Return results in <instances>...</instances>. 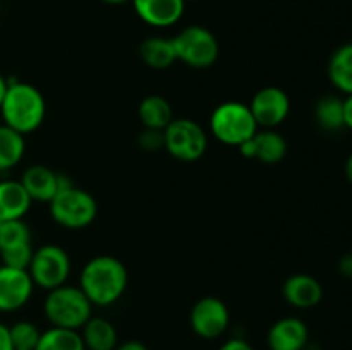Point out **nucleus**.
Listing matches in <instances>:
<instances>
[{
  "instance_id": "f257e3e1",
  "label": "nucleus",
  "mask_w": 352,
  "mask_h": 350,
  "mask_svg": "<svg viewBox=\"0 0 352 350\" xmlns=\"http://www.w3.org/2000/svg\"><path fill=\"white\" fill-rule=\"evenodd\" d=\"M127 281L129 275L122 261L113 256H96L82 266L79 288L93 305L107 307L122 297Z\"/></svg>"
},
{
  "instance_id": "f03ea898",
  "label": "nucleus",
  "mask_w": 352,
  "mask_h": 350,
  "mask_svg": "<svg viewBox=\"0 0 352 350\" xmlns=\"http://www.w3.org/2000/svg\"><path fill=\"white\" fill-rule=\"evenodd\" d=\"M0 115L7 127L26 136L43 124L47 103L36 86L23 81H7Z\"/></svg>"
},
{
  "instance_id": "7ed1b4c3",
  "label": "nucleus",
  "mask_w": 352,
  "mask_h": 350,
  "mask_svg": "<svg viewBox=\"0 0 352 350\" xmlns=\"http://www.w3.org/2000/svg\"><path fill=\"white\" fill-rule=\"evenodd\" d=\"M43 312L52 326L79 331L93 316V304L81 288L64 283L54 290H48L43 302Z\"/></svg>"
},
{
  "instance_id": "20e7f679",
  "label": "nucleus",
  "mask_w": 352,
  "mask_h": 350,
  "mask_svg": "<svg viewBox=\"0 0 352 350\" xmlns=\"http://www.w3.org/2000/svg\"><path fill=\"white\" fill-rule=\"evenodd\" d=\"M210 130L222 144L239 148L258 132V124L250 105L243 102H226L212 112Z\"/></svg>"
},
{
  "instance_id": "39448f33",
  "label": "nucleus",
  "mask_w": 352,
  "mask_h": 350,
  "mask_svg": "<svg viewBox=\"0 0 352 350\" xmlns=\"http://www.w3.org/2000/svg\"><path fill=\"white\" fill-rule=\"evenodd\" d=\"M50 215L64 229L79 230L91 225L98 215V202L85 189L69 184L55 194L50 202Z\"/></svg>"
},
{
  "instance_id": "423d86ee",
  "label": "nucleus",
  "mask_w": 352,
  "mask_h": 350,
  "mask_svg": "<svg viewBox=\"0 0 352 350\" xmlns=\"http://www.w3.org/2000/svg\"><path fill=\"white\" fill-rule=\"evenodd\" d=\"M177 60L192 69H208L217 62L220 45L215 34L205 26L192 24L172 38Z\"/></svg>"
},
{
  "instance_id": "0eeeda50",
  "label": "nucleus",
  "mask_w": 352,
  "mask_h": 350,
  "mask_svg": "<svg viewBox=\"0 0 352 350\" xmlns=\"http://www.w3.org/2000/svg\"><path fill=\"white\" fill-rule=\"evenodd\" d=\"M164 148L179 161L199 160L208 148V134L196 120L174 119L164 130Z\"/></svg>"
},
{
  "instance_id": "6e6552de",
  "label": "nucleus",
  "mask_w": 352,
  "mask_h": 350,
  "mask_svg": "<svg viewBox=\"0 0 352 350\" xmlns=\"http://www.w3.org/2000/svg\"><path fill=\"white\" fill-rule=\"evenodd\" d=\"M72 264L67 250L57 244H45L34 249L31 263L28 266L31 280L43 290H54L67 283Z\"/></svg>"
},
{
  "instance_id": "1a4fd4ad",
  "label": "nucleus",
  "mask_w": 352,
  "mask_h": 350,
  "mask_svg": "<svg viewBox=\"0 0 352 350\" xmlns=\"http://www.w3.org/2000/svg\"><path fill=\"white\" fill-rule=\"evenodd\" d=\"M189 325L199 338H220L230 325L229 307L219 297H213V295L201 297L189 312Z\"/></svg>"
},
{
  "instance_id": "9d476101",
  "label": "nucleus",
  "mask_w": 352,
  "mask_h": 350,
  "mask_svg": "<svg viewBox=\"0 0 352 350\" xmlns=\"http://www.w3.org/2000/svg\"><path fill=\"white\" fill-rule=\"evenodd\" d=\"M250 110L256 120L258 127L275 129L280 126L291 112V98L287 93L277 86H267L254 93L250 103Z\"/></svg>"
},
{
  "instance_id": "9b49d317",
  "label": "nucleus",
  "mask_w": 352,
  "mask_h": 350,
  "mask_svg": "<svg viewBox=\"0 0 352 350\" xmlns=\"http://www.w3.org/2000/svg\"><path fill=\"white\" fill-rule=\"evenodd\" d=\"M34 283L28 270L0 264V312H14L30 302Z\"/></svg>"
},
{
  "instance_id": "f8f14e48",
  "label": "nucleus",
  "mask_w": 352,
  "mask_h": 350,
  "mask_svg": "<svg viewBox=\"0 0 352 350\" xmlns=\"http://www.w3.org/2000/svg\"><path fill=\"white\" fill-rule=\"evenodd\" d=\"M23 187L26 189L31 201L50 202L58 191L65 185L72 184L67 177L57 174L45 165H31L24 170L23 177L19 178Z\"/></svg>"
},
{
  "instance_id": "ddd939ff",
  "label": "nucleus",
  "mask_w": 352,
  "mask_h": 350,
  "mask_svg": "<svg viewBox=\"0 0 352 350\" xmlns=\"http://www.w3.org/2000/svg\"><path fill=\"white\" fill-rule=\"evenodd\" d=\"M309 342V329L302 319L289 316L275 321L267 335L270 350H305Z\"/></svg>"
},
{
  "instance_id": "4468645a",
  "label": "nucleus",
  "mask_w": 352,
  "mask_h": 350,
  "mask_svg": "<svg viewBox=\"0 0 352 350\" xmlns=\"http://www.w3.org/2000/svg\"><path fill=\"white\" fill-rule=\"evenodd\" d=\"M285 302L296 309H311L323 299V287L315 277L308 273L291 275L282 285Z\"/></svg>"
},
{
  "instance_id": "2eb2a0df",
  "label": "nucleus",
  "mask_w": 352,
  "mask_h": 350,
  "mask_svg": "<svg viewBox=\"0 0 352 350\" xmlns=\"http://www.w3.org/2000/svg\"><path fill=\"white\" fill-rule=\"evenodd\" d=\"M138 17L153 27H168L184 14V0H131Z\"/></svg>"
},
{
  "instance_id": "dca6fc26",
  "label": "nucleus",
  "mask_w": 352,
  "mask_h": 350,
  "mask_svg": "<svg viewBox=\"0 0 352 350\" xmlns=\"http://www.w3.org/2000/svg\"><path fill=\"white\" fill-rule=\"evenodd\" d=\"M31 205L33 201L19 180H0V222L23 220Z\"/></svg>"
},
{
  "instance_id": "f3484780",
  "label": "nucleus",
  "mask_w": 352,
  "mask_h": 350,
  "mask_svg": "<svg viewBox=\"0 0 352 350\" xmlns=\"http://www.w3.org/2000/svg\"><path fill=\"white\" fill-rule=\"evenodd\" d=\"M79 333L86 350H116L119 345L116 326L105 318L91 316Z\"/></svg>"
},
{
  "instance_id": "a211bd4d",
  "label": "nucleus",
  "mask_w": 352,
  "mask_h": 350,
  "mask_svg": "<svg viewBox=\"0 0 352 350\" xmlns=\"http://www.w3.org/2000/svg\"><path fill=\"white\" fill-rule=\"evenodd\" d=\"M140 57L148 67L155 69V71H164L177 62L172 38L162 36H151L141 41Z\"/></svg>"
},
{
  "instance_id": "6ab92c4d",
  "label": "nucleus",
  "mask_w": 352,
  "mask_h": 350,
  "mask_svg": "<svg viewBox=\"0 0 352 350\" xmlns=\"http://www.w3.org/2000/svg\"><path fill=\"white\" fill-rule=\"evenodd\" d=\"M138 115H140L144 129L155 130H165L168 124L174 120L172 105L167 98L160 95H150L143 98V102L140 103V108H138Z\"/></svg>"
},
{
  "instance_id": "aec40b11",
  "label": "nucleus",
  "mask_w": 352,
  "mask_h": 350,
  "mask_svg": "<svg viewBox=\"0 0 352 350\" xmlns=\"http://www.w3.org/2000/svg\"><path fill=\"white\" fill-rule=\"evenodd\" d=\"M329 79L340 93L352 95V43L337 48L329 60Z\"/></svg>"
},
{
  "instance_id": "412c9836",
  "label": "nucleus",
  "mask_w": 352,
  "mask_h": 350,
  "mask_svg": "<svg viewBox=\"0 0 352 350\" xmlns=\"http://www.w3.org/2000/svg\"><path fill=\"white\" fill-rule=\"evenodd\" d=\"M253 139L254 146H256V156H254V160H260L261 163H280L285 158V154H287V141L277 130H258Z\"/></svg>"
},
{
  "instance_id": "4be33fe9",
  "label": "nucleus",
  "mask_w": 352,
  "mask_h": 350,
  "mask_svg": "<svg viewBox=\"0 0 352 350\" xmlns=\"http://www.w3.org/2000/svg\"><path fill=\"white\" fill-rule=\"evenodd\" d=\"M24 151H26V141L23 134L2 124L0 126V174L16 167L23 160Z\"/></svg>"
},
{
  "instance_id": "5701e85b",
  "label": "nucleus",
  "mask_w": 352,
  "mask_h": 350,
  "mask_svg": "<svg viewBox=\"0 0 352 350\" xmlns=\"http://www.w3.org/2000/svg\"><path fill=\"white\" fill-rule=\"evenodd\" d=\"M315 119L322 129L336 132L346 127L344 124V100L336 95L320 98L315 105Z\"/></svg>"
},
{
  "instance_id": "b1692460",
  "label": "nucleus",
  "mask_w": 352,
  "mask_h": 350,
  "mask_svg": "<svg viewBox=\"0 0 352 350\" xmlns=\"http://www.w3.org/2000/svg\"><path fill=\"white\" fill-rule=\"evenodd\" d=\"M34 350H86L81 333L76 329H65L52 326L41 331L40 342Z\"/></svg>"
},
{
  "instance_id": "393cba45",
  "label": "nucleus",
  "mask_w": 352,
  "mask_h": 350,
  "mask_svg": "<svg viewBox=\"0 0 352 350\" xmlns=\"http://www.w3.org/2000/svg\"><path fill=\"white\" fill-rule=\"evenodd\" d=\"M24 244H31V230L24 220L0 222V253Z\"/></svg>"
},
{
  "instance_id": "a878e982",
  "label": "nucleus",
  "mask_w": 352,
  "mask_h": 350,
  "mask_svg": "<svg viewBox=\"0 0 352 350\" xmlns=\"http://www.w3.org/2000/svg\"><path fill=\"white\" fill-rule=\"evenodd\" d=\"M10 343L14 350H34L40 342L41 331L31 321H17L9 326Z\"/></svg>"
},
{
  "instance_id": "bb28decb",
  "label": "nucleus",
  "mask_w": 352,
  "mask_h": 350,
  "mask_svg": "<svg viewBox=\"0 0 352 350\" xmlns=\"http://www.w3.org/2000/svg\"><path fill=\"white\" fill-rule=\"evenodd\" d=\"M33 246L31 244H24V246L14 247V249H7L0 253V259H2L3 266L16 268V270H28L33 257Z\"/></svg>"
},
{
  "instance_id": "cd10ccee",
  "label": "nucleus",
  "mask_w": 352,
  "mask_h": 350,
  "mask_svg": "<svg viewBox=\"0 0 352 350\" xmlns=\"http://www.w3.org/2000/svg\"><path fill=\"white\" fill-rule=\"evenodd\" d=\"M140 146L144 151H158L164 148V130L143 129L140 136Z\"/></svg>"
},
{
  "instance_id": "c85d7f7f",
  "label": "nucleus",
  "mask_w": 352,
  "mask_h": 350,
  "mask_svg": "<svg viewBox=\"0 0 352 350\" xmlns=\"http://www.w3.org/2000/svg\"><path fill=\"white\" fill-rule=\"evenodd\" d=\"M219 350H254L251 343H248L246 340L243 338H230L220 347Z\"/></svg>"
},
{
  "instance_id": "c756f323",
  "label": "nucleus",
  "mask_w": 352,
  "mask_h": 350,
  "mask_svg": "<svg viewBox=\"0 0 352 350\" xmlns=\"http://www.w3.org/2000/svg\"><path fill=\"white\" fill-rule=\"evenodd\" d=\"M339 271L342 277L352 278V253L344 254L339 261Z\"/></svg>"
},
{
  "instance_id": "7c9ffc66",
  "label": "nucleus",
  "mask_w": 352,
  "mask_h": 350,
  "mask_svg": "<svg viewBox=\"0 0 352 350\" xmlns=\"http://www.w3.org/2000/svg\"><path fill=\"white\" fill-rule=\"evenodd\" d=\"M0 350H14L12 343H10L9 326L0 323Z\"/></svg>"
},
{
  "instance_id": "2f4dec72",
  "label": "nucleus",
  "mask_w": 352,
  "mask_h": 350,
  "mask_svg": "<svg viewBox=\"0 0 352 350\" xmlns=\"http://www.w3.org/2000/svg\"><path fill=\"white\" fill-rule=\"evenodd\" d=\"M116 350H148V347L140 340H127V342L119 343Z\"/></svg>"
},
{
  "instance_id": "473e14b6",
  "label": "nucleus",
  "mask_w": 352,
  "mask_h": 350,
  "mask_svg": "<svg viewBox=\"0 0 352 350\" xmlns=\"http://www.w3.org/2000/svg\"><path fill=\"white\" fill-rule=\"evenodd\" d=\"M344 124L352 130V95L344 100Z\"/></svg>"
},
{
  "instance_id": "72a5a7b5",
  "label": "nucleus",
  "mask_w": 352,
  "mask_h": 350,
  "mask_svg": "<svg viewBox=\"0 0 352 350\" xmlns=\"http://www.w3.org/2000/svg\"><path fill=\"white\" fill-rule=\"evenodd\" d=\"M344 170H346V177H347V180H349V184L352 185V153L349 154V158H347V161H346V168H344Z\"/></svg>"
},
{
  "instance_id": "f704fd0d",
  "label": "nucleus",
  "mask_w": 352,
  "mask_h": 350,
  "mask_svg": "<svg viewBox=\"0 0 352 350\" xmlns=\"http://www.w3.org/2000/svg\"><path fill=\"white\" fill-rule=\"evenodd\" d=\"M6 89H7V79L0 74V105H2V100L3 95H6Z\"/></svg>"
},
{
  "instance_id": "c9c22d12",
  "label": "nucleus",
  "mask_w": 352,
  "mask_h": 350,
  "mask_svg": "<svg viewBox=\"0 0 352 350\" xmlns=\"http://www.w3.org/2000/svg\"><path fill=\"white\" fill-rule=\"evenodd\" d=\"M102 2H105V3H110V5H119V3H126V2H131V0H102Z\"/></svg>"
},
{
  "instance_id": "e433bc0d",
  "label": "nucleus",
  "mask_w": 352,
  "mask_h": 350,
  "mask_svg": "<svg viewBox=\"0 0 352 350\" xmlns=\"http://www.w3.org/2000/svg\"><path fill=\"white\" fill-rule=\"evenodd\" d=\"M184 2H196V0H184Z\"/></svg>"
}]
</instances>
